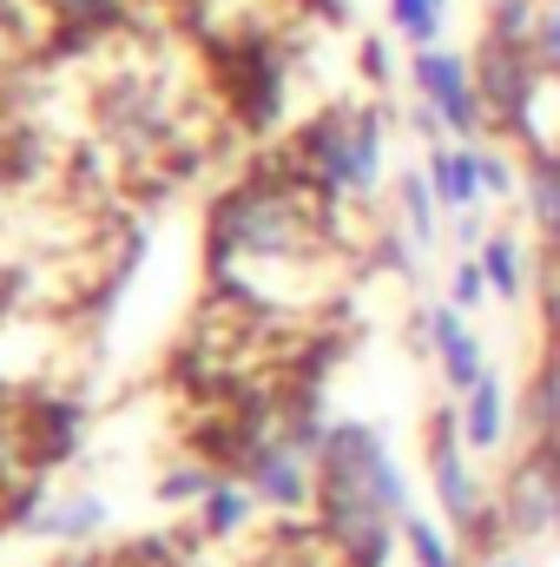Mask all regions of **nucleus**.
Here are the masks:
<instances>
[{
	"instance_id": "nucleus-1",
	"label": "nucleus",
	"mask_w": 560,
	"mask_h": 567,
	"mask_svg": "<svg viewBox=\"0 0 560 567\" xmlns=\"http://www.w3.org/2000/svg\"><path fill=\"white\" fill-rule=\"evenodd\" d=\"M323 542L350 567L390 561V522H409V482L370 423H330L317 449Z\"/></svg>"
},
{
	"instance_id": "nucleus-2",
	"label": "nucleus",
	"mask_w": 560,
	"mask_h": 567,
	"mask_svg": "<svg viewBox=\"0 0 560 567\" xmlns=\"http://www.w3.org/2000/svg\"><path fill=\"white\" fill-rule=\"evenodd\" d=\"M290 165L336 205L370 192L383 178V113L376 106H330V113H317L290 140Z\"/></svg>"
},
{
	"instance_id": "nucleus-3",
	"label": "nucleus",
	"mask_w": 560,
	"mask_h": 567,
	"mask_svg": "<svg viewBox=\"0 0 560 567\" xmlns=\"http://www.w3.org/2000/svg\"><path fill=\"white\" fill-rule=\"evenodd\" d=\"M462 449H468L462 410H435V423H428V482H435V502L455 522V535H468L488 515V495H481V482H475V468H468Z\"/></svg>"
},
{
	"instance_id": "nucleus-4",
	"label": "nucleus",
	"mask_w": 560,
	"mask_h": 567,
	"mask_svg": "<svg viewBox=\"0 0 560 567\" xmlns=\"http://www.w3.org/2000/svg\"><path fill=\"white\" fill-rule=\"evenodd\" d=\"M416 86H422V106L442 113V126H448L455 140H475V133L488 126L481 80H475V66H468L462 53H448V47H422L416 53Z\"/></svg>"
},
{
	"instance_id": "nucleus-5",
	"label": "nucleus",
	"mask_w": 560,
	"mask_h": 567,
	"mask_svg": "<svg viewBox=\"0 0 560 567\" xmlns=\"http://www.w3.org/2000/svg\"><path fill=\"white\" fill-rule=\"evenodd\" d=\"M245 482H251V495L258 502H271V508H303L310 495H317V462L297 449V442H258V455L245 462Z\"/></svg>"
},
{
	"instance_id": "nucleus-6",
	"label": "nucleus",
	"mask_w": 560,
	"mask_h": 567,
	"mask_svg": "<svg viewBox=\"0 0 560 567\" xmlns=\"http://www.w3.org/2000/svg\"><path fill=\"white\" fill-rule=\"evenodd\" d=\"M428 343H435V357H442V383H448L455 396H468V390L488 377L481 337L468 330V310H462V303H435V310H428Z\"/></svg>"
},
{
	"instance_id": "nucleus-7",
	"label": "nucleus",
	"mask_w": 560,
	"mask_h": 567,
	"mask_svg": "<svg viewBox=\"0 0 560 567\" xmlns=\"http://www.w3.org/2000/svg\"><path fill=\"white\" fill-rule=\"evenodd\" d=\"M428 185L442 212H475L481 198V145H435L428 152Z\"/></svg>"
},
{
	"instance_id": "nucleus-8",
	"label": "nucleus",
	"mask_w": 560,
	"mask_h": 567,
	"mask_svg": "<svg viewBox=\"0 0 560 567\" xmlns=\"http://www.w3.org/2000/svg\"><path fill=\"white\" fill-rule=\"evenodd\" d=\"M462 435H468V449H501V435H508V390H501L495 370L462 396Z\"/></svg>"
},
{
	"instance_id": "nucleus-9",
	"label": "nucleus",
	"mask_w": 560,
	"mask_h": 567,
	"mask_svg": "<svg viewBox=\"0 0 560 567\" xmlns=\"http://www.w3.org/2000/svg\"><path fill=\"white\" fill-rule=\"evenodd\" d=\"M521 192H528V212H535L541 238L560 251V152H535V158H528Z\"/></svg>"
},
{
	"instance_id": "nucleus-10",
	"label": "nucleus",
	"mask_w": 560,
	"mask_h": 567,
	"mask_svg": "<svg viewBox=\"0 0 560 567\" xmlns=\"http://www.w3.org/2000/svg\"><path fill=\"white\" fill-rule=\"evenodd\" d=\"M475 258H481V271H488V290H495L501 303H515V297H521V284H528V278H521V245H515L508 231H488V245H481Z\"/></svg>"
},
{
	"instance_id": "nucleus-11",
	"label": "nucleus",
	"mask_w": 560,
	"mask_h": 567,
	"mask_svg": "<svg viewBox=\"0 0 560 567\" xmlns=\"http://www.w3.org/2000/svg\"><path fill=\"white\" fill-rule=\"evenodd\" d=\"M442 20H448V7L442 0H390V27L409 40V47H442Z\"/></svg>"
},
{
	"instance_id": "nucleus-12",
	"label": "nucleus",
	"mask_w": 560,
	"mask_h": 567,
	"mask_svg": "<svg viewBox=\"0 0 560 567\" xmlns=\"http://www.w3.org/2000/svg\"><path fill=\"white\" fill-rule=\"evenodd\" d=\"M251 522V482H225L218 475V488L205 495V528L211 535H238Z\"/></svg>"
},
{
	"instance_id": "nucleus-13",
	"label": "nucleus",
	"mask_w": 560,
	"mask_h": 567,
	"mask_svg": "<svg viewBox=\"0 0 560 567\" xmlns=\"http://www.w3.org/2000/svg\"><path fill=\"white\" fill-rule=\"evenodd\" d=\"M435 185H428V172H409L403 178V231H409V245H435Z\"/></svg>"
},
{
	"instance_id": "nucleus-14",
	"label": "nucleus",
	"mask_w": 560,
	"mask_h": 567,
	"mask_svg": "<svg viewBox=\"0 0 560 567\" xmlns=\"http://www.w3.org/2000/svg\"><path fill=\"white\" fill-rule=\"evenodd\" d=\"M66 33H100L113 20H126V0H40Z\"/></svg>"
},
{
	"instance_id": "nucleus-15",
	"label": "nucleus",
	"mask_w": 560,
	"mask_h": 567,
	"mask_svg": "<svg viewBox=\"0 0 560 567\" xmlns=\"http://www.w3.org/2000/svg\"><path fill=\"white\" fill-rule=\"evenodd\" d=\"M403 542H409V561H416V567H462L455 542H448L435 522H422V515H409V522H403Z\"/></svg>"
},
{
	"instance_id": "nucleus-16",
	"label": "nucleus",
	"mask_w": 560,
	"mask_h": 567,
	"mask_svg": "<svg viewBox=\"0 0 560 567\" xmlns=\"http://www.w3.org/2000/svg\"><path fill=\"white\" fill-rule=\"evenodd\" d=\"M100 502L93 495H73V502H53L46 515H40V535H86V528H100Z\"/></svg>"
},
{
	"instance_id": "nucleus-17",
	"label": "nucleus",
	"mask_w": 560,
	"mask_h": 567,
	"mask_svg": "<svg viewBox=\"0 0 560 567\" xmlns=\"http://www.w3.org/2000/svg\"><path fill=\"white\" fill-rule=\"evenodd\" d=\"M535 20H541V0H501V7H488V33L515 40V47L535 40Z\"/></svg>"
},
{
	"instance_id": "nucleus-18",
	"label": "nucleus",
	"mask_w": 560,
	"mask_h": 567,
	"mask_svg": "<svg viewBox=\"0 0 560 567\" xmlns=\"http://www.w3.org/2000/svg\"><path fill=\"white\" fill-rule=\"evenodd\" d=\"M535 60H541V73L560 80V0H541V20H535Z\"/></svg>"
},
{
	"instance_id": "nucleus-19",
	"label": "nucleus",
	"mask_w": 560,
	"mask_h": 567,
	"mask_svg": "<svg viewBox=\"0 0 560 567\" xmlns=\"http://www.w3.org/2000/svg\"><path fill=\"white\" fill-rule=\"evenodd\" d=\"M481 297H488V271H481V258H462V265H455V278H448V303L475 310Z\"/></svg>"
},
{
	"instance_id": "nucleus-20",
	"label": "nucleus",
	"mask_w": 560,
	"mask_h": 567,
	"mask_svg": "<svg viewBox=\"0 0 560 567\" xmlns=\"http://www.w3.org/2000/svg\"><path fill=\"white\" fill-rule=\"evenodd\" d=\"M218 488V475H205V468H172L165 475V502H205Z\"/></svg>"
},
{
	"instance_id": "nucleus-21",
	"label": "nucleus",
	"mask_w": 560,
	"mask_h": 567,
	"mask_svg": "<svg viewBox=\"0 0 560 567\" xmlns=\"http://www.w3.org/2000/svg\"><path fill=\"white\" fill-rule=\"evenodd\" d=\"M481 192H495V198L515 192V165H508L501 152H481Z\"/></svg>"
},
{
	"instance_id": "nucleus-22",
	"label": "nucleus",
	"mask_w": 560,
	"mask_h": 567,
	"mask_svg": "<svg viewBox=\"0 0 560 567\" xmlns=\"http://www.w3.org/2000/svg\"><path fill=\"white\" fill-rule=\"evenodd\" d=\"M481 567H521V561H501V555H495V561H481Z\"/></svg>"
},
{
	"instance_id": "nucleus-23",
	"label": "nucleus",
	"mask_w": 560,
	"mask_h": 567,
	"mask_svg": "<svg viewBox=\"0 0 560 567\" xmlns=\"http://www.w3.org/2000/svg\"><path fill=\"white\" fill-rule=\"evenodd\" d=\"M442 7H448V0H442Z\"/></svg>"
}]
</instances>
